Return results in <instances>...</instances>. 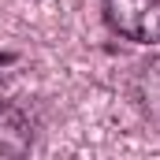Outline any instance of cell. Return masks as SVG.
I'll return each mask as SVG.
<instances>
[{
  "label": "cell",
  "instance_id": "1",
  "mask_svg": "<svg viewBox=\"0 0 160 160\" xmlns=\"http://www.w3.org/2000/svg\"><path fill=\"white\" fill-rule=\"evenodd\" d=\"M104 19L127 41L138 45L160 41V0H104Z\"/></svg>",
  "mask_w": 160,
  "mask_h": 160
},
{
  "label": "cell",
  "instance_id": "2",
  "mask_svg": "<svg viewBox=\"0 0 160 160\" xmlns=\"http://www.w3.org/2000/svg\"><path fill=\"white\" fill-rule=\"evenodd\" d=\"M34 145L30 119L15 104H0V160H26Z\"/></svg>",
  "mask_w": 160,
  "mask_h": 160
},
{
  "label": "cell",
  "instance_id": "3",
  "mask_svg": "<svg viewBox=\"0 0 160 160\" xmlns=\"http://www.w3.org/2000/svg\"><path fill=\"white\" fill-rule=\"evenodd\" d=\"M138 97H142V108H145V116L160 127V60L157 63H149V67H142V78H138Z\"/></svg>",
  "mask_w": 160,
  "mask_h": 160
},
{
  "label": "cell",
  "instance_id": "4",
  "mask_svg": "<svg viewBox=\"0 0 160 160\" xmlns=\"http://www.w3.org/2000/svg\"><path fill=\"white\" fill-rule=\"evenodd\" d=\"M11 60H15L11 52H0V63H11Z\"/></svg>",
  "mask_w": 160,
  "mask_h": 160
}]
</instances>
